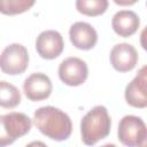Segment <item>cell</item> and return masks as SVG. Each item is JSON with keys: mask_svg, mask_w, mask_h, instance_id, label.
<instances>
[{"mask_svg": "<svg viewBox=\"0 0 147 147\" xmlns=\"http://www.w3.org/2000/svg\"><path fill=\"white\" fill-rule=\"evenodd\" d=\"M140 26L139 16L132 10H119L111 20V28L116 34L123 38L133 36Z\"/></svg>", "mask_w": 147, "mask_h": 147, "instance_id": "7c38bea8", "label": "cell"}, {"mask_svg": "<svg viewBox=\"0 0 147 147\" xmlns=\"http://www.w3.org/2000/svg\"><path fill=\"white\" fill-rule=\"evenodd\" d=\"M88 77V68L79 57H68L59 65V78L68 86H80Z\"/></svg>", "mask_w": 147, "mask_h": 147, "instance_id": "8992f818", "label": "cell"}, {"mask_svg": "<svg viewBox=\"0 0 147 147\" xmlns=\"http://www.w3.org/2000/svg\"><path fill=\"white\" fill-rule=\"evenodd\" d=\"M34 2L36 0H0V13L8 16L20 15L31 9Z\"/></svg>", "mask_w": 147, "mask_h": 147, "instance_id": "9a60e30c", "label": "cell"}, {"mask_svg": "<svg viewBox=\"0 0 147 147\" xmlns=\"http://www.w3.org/2000/svg\"><path fill=\"white\" fill-rule=\"evenodd\" d=\"M113 1L118 6H132L137 3L139 0H113Z\"/></svg>", "mask_w": 147, "mask_h": 147, "instance_id": "2e32d148", "label": "cell"}, {"mask_svg": "<svg viewBox=\"0 0 147 147\" xmlns=\"http://www.w3.org/2000/svg\"><path fill=\"white\" fill-rule=\"evenodd\" d=\"M64 48V41L61 33L56 30L42 31L36 39V49L40 57L54 60L59 57Z\"/></svg>", "mask_w": 147, "mask_h": 147, "instance_id": "52a82bcc", "label": "cell"}, {"mask_svg": "<svg viewBox=\"0 0 147 147\" xmlns=\"http://www.w3.org/2000/svg\"><path fill=\"white\" fill-rule=\"evenodd\" d=\"M69 38L76 48L90 51L98 42V32L90 23L76 22L70 26Z\"/></svg>", "mask_w": 147, "mask_h": 147, "instance_id": "8fae6325", "label": "cell"}, {"mask_svg": "<svg viewBox=\"0 0 147 147\" xmlns=\"http://www.w3.org/2000/svg\"><path fill=\"white\" fill-rule=\"evenodd\" d=\"M110 129L111 119L105 106L93 107L80 121L82 140L87 146H93L98 141L107 138Z\"/></svg>", "mask_w": 147, "mask_h": 147, "instance_id": "7a4b0ae2", "label": "cell"}, {"mask_svg": "<svg viewBox=\"0 0 147 147\" xmlns=\"http://www.w3.org/2000/svg\"><path fill=\"white\" fill-rule=\"evenodd\" d=\"M21 92L13 84L0 80V107L6 109L16 108L21 103Z\"/></svg>", "mask_w": 147, "mask_h": 147, "instance_id": "4fadbf2b", "label": "cell"}, {"mask_svg": "<svg viewBox=\"0 0 147 147\" xmlns=\"http://www.w3.org/2000/svg\"><path fill=\"white\" fill-rule=\"evenodd\" d=\"M147 67L144 65L125 88V101L133 108L147 107Z\"/></svg>", "mask_w": 147, "mask_h": 147, "instance_id": "ba28073f", "label": "cell"}, {"mask_svg": "<svg viewBox=\"0 0 147 147\" xmlns=\"http://www.w3.org/2000/svg\"><path fill=\"white\" fill-rule=\"evenodd\" d=\"M28 65L29 53L21 44H10L0 54V70L6 75H22L28 69Z\"/></svg>", "mask_w": 147, "mask_h": 147, "instance_id": "5b68a950", "label": "cell"}, {"mask_svg": "<svg viewBox=\"0 0 147 147\" xmlns=\"http://www.w3.org/2000/svg\"><path fill=\"white\" fill-rule=\"evenodd\" d=\"M32 121L24 113H8L0 116V147L8 146L31 130Z\"/></svg>", "mask_w": 147, "mask_h": 147, "instance_id": "3957f363", "label": "cell"}, {"mask_svg": "<svg viewBox=\"0 0 147 147\" xmlns=\"http://www.w3.org/2000/svg\"><path fill=\"white\" fill-rule=\"evenodd\" d=\"M33 122L45 137L55 141L67 140L72 132V123L69 115L53 106L38 108L33 114Z\"/></svg>", "mask_w": 147, "mask_h": 147, "instance_id": "6da1fadb", "label": "cell"}, {"mask_svg": "<svg viewBox=\"0 0 147 147\" xmlns=\"http://www.w3.org/2000/svg\"><path fill=\"white\" fill-rule=\"evenodd\" d=\"M53 85L49 77L42 72L31 74L23 83V92L30 101H42L52 94Z\"/></svg>", "mask_w": 147, "mask_h": 147, "instance_id": "30bf717a", "label": "cell"}, {"mask_svg": "<svg viewBox=\"0 0 147 147\" xmlns=\"http://www.w3.org/2000/svg\"><path fill=\"white\" fill-rule=\"evenodd\" d=\"M108 0H76V9L90 17H96L106 13L108 9Z\"/></svg>", "mask_w": 147, "mask_h": 147, "instance_id": "5bb4252c", "label": "cell"}, {"mask_svg": "<svg viewBox=\"0 0 147 147\" xmlns=\"http://www.w3.org/2000/svg\"><path fill=\"white\" fill-rule=\"evenodd\" d=\"M138 52L134 46L122 42L115 45L109 54L110 64L118 72H127L134 69L138 63Z\"/></svg>", "mask_w": 147, "mask_h": 147, "instance_id": "9c48e42d", "label": "cell"}, {"mask_svg": "<svg viewBox=\"0 0 147 147\" xmlns=\"http://www.w3.org/2000/svg\"><path fill=\"white\" fill-rule=\"evenodd\" d=\"M118 140L129 147L144 146L147 139V127L145 122L134 115L124 116L118 124Z\"/></svg>", "mask_w": 147, "mask_h": 147, "instance_id": "277c9868", "label": "cell"}]
</instances>
